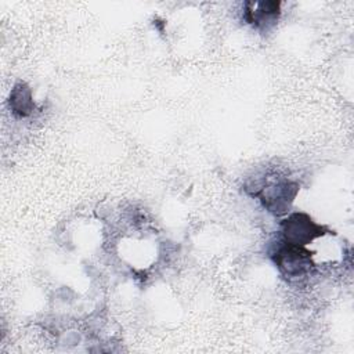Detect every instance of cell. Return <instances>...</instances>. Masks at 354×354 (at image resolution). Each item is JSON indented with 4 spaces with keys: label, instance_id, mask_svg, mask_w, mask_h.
Masks as SVG:
<instances>
[{
    "label": "cell",
    "instance_id": "obj_1",
    "mask_svg": "<svg viewBox=\"0 0 354 354\" xmlns=\"http://www.w3.org/2000/svg\"><path fill=\"white\" fill-rule=\"evenodd\" d=\"M254 187L256 189L252 195L259 198L263 206L275 216L285 214L289 210L299 191L297 183L277 177H264V180L256 183Z\"/></svg>",
    "mask_w": 354,
    "mask_h": 354
},
{
    "label": "cell",
    "instance_id": "obj_2",
    "mask_svg": "<svg viewBox=\"0 0 354 354\" xmlns=\"http://www.w3.org/2000/svg\"><path fill=\"white\" fill-rule=\"evenodd\" d=\"M311 252L304 246L282 242L277 245L271 257L279 272L286 278H299L306 275L314 266L311 261Z\"/></svg>",
    "mask_w": 354,
    "mask_h": 354
},
{
    "label": "cell",
    "instance_id": "obj_3",
    "mask_svg": "<svg viewBox=\"0 0 354 354\" xmlns=\"http://www.w3.org/2000/svg\"><path fill=\"white\" fill-rule=\"evenodd\" d=\"M282 238L288 243L306 246L315 238L324 236L330 231L318 223H315L307 213L295 212L281 221Z\"/></svg>",
    "mask_w": 354,
    "mask_h": 354
},
{
    "label": "cell",
    "instance_id": "obj_4",
    "mask_svg": "<svg viewBox=\"0 0 354 354\" xmlns=\"http://www.w3.org/2000/svg\"><path fill=\"white\" fill-rule=\"evenodd\" d=\"M246 10V19L253 24L256 28H270L272 26L279 15V3L278 1H261V3H249Z\"/></svg>",
    "mask_w": 354,
    "mask_h": 354
},
{
    "label": "cell",
    "instance_id": "obj_5",
    "mask_svg": "<svg viewBox=\"0 0 354 354\" xmlns=\"http://www.w3.org/2000/svg\"><path fill=\"white\" fill-rule=\"evenodd\" d=\"M10 105L15 115L18 116H28L33 108V100L30 88L25 83H18L14 86L11 94H10Z\"/></svg>",
    "mask_w": 354,
    "mask_h": 354
}]
</instances>
